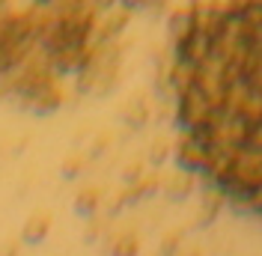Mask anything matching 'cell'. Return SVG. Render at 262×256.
Masks as SVG:
<instances>
[{
	"label": "cell",
	"mask_w": 262,
	"mask_h": 256,
	"mask_svg": "<svg viewBox=\"0 0 262 256\" xmlns=\"http://www.w3.org/2000/svg\"><path fill=\"white\" fill-rule=\"evenodd\" d=\"M179 158L262 215V0L200 3L176 36Z\"/></svg>",
	"instance_id": "obj_1"
}]
</instances>
